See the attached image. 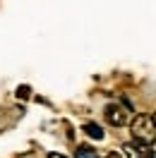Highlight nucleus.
<instances>
[{
	"label": "nucleus",
	"mask_w": 156,
	"mask_h": 158,
	"mask_svg": "<svg viewBox=\"0 0 156 158\" xmlns=\"http://www.w3.org/2000/svg\"><path fill=\"white\" fill-rule=\"evenodd\" d=\"M132 137H135L137 144H144L149 146L151 141L156 139V125H154V118L151 115H137L132 120Z\"/></svg>",
	"instance_id": "1"
},
{
	"label": "nucleus",
	"mask_w": 156,
	"mask_h": 158,
	"mask_svg": "<svg viewBox=\"0 0 156 158\" xmlns=\"http://www.w3.org/2000/svg\"><path fill=\"white\" fill-rule=\"evenodd\" d=\"M103 118L108 120V125L123 127V125H127L130 113H127V108H125V106H120V103H108L106 110H103Z\"/></svg>",
	"instance_id": "2"
},
{
	"label": "nucleus",
	"mask_w": 156,
	"mask_h": 158,
	"mask_svg": "<svg viewBox=\"0 0 156 158\" xmlns=\"http://www.w3.org/2000/svg\"><path fill=\"white\" fill-rule=\"evenodd\" d=\"M84 134H87V137H91V139H96V141H101V139H103V129L98 127L96 122H87V125H84Z\"/></svg>",
	"instance_id": "3"
},
{
	"label": "nucleus",
	"mask_w": 156,
	"mask_h": 158,
	"mask_svg": "<svg viewBox=\"0 0 156 158\" xmlns=\"http://www.w3.org/2000/svg\"><path fill=\"white\" fill-rule=\"evenodd\" d=\"M75 158H98V156H96V151H94V148L79 146V148H77V153H75Z\"/></svg>",
	"instance_id": "4"
},
{
	"label": "nucleus",
	"mask_w": 156,
	"mask_h": 158,
	"mask_svg": "<svg viewBox=\"0 0 156 158\" xmlns=\"http://www.w3.org/2000/svg\"><path fill=\"white\" fill-rule=\"evenodd\" d=\"M29 94H31L29 86H20L17 89V98H29Z\"/></svg>",
	"instance_id": "5"
},
{
	"label": "nucleus",
	"mask_w": 156,
	"mask_h": 158,
	"mask_svg": "<svg viewBox=\"0 0 156 158\" xmlns=\"http://www.w3.org/2000/svg\"><path fill=\"white\" fill-rule=\"evenodd\" d=\"M48 158H67V156H63V153H55V151H50Z\"/></svg>",
	"instance_id": "6"
},
{
	"label": "nucleus",
	"mask_w": 156,
	"mask_h": 158,
	"mask_svg": "<svg viewBox=\"0 0 156 158\" xmlns=\"http://www.w3.org/2000/svg\"><path fill=\"white\" fill-rule=\"evenodd\" d=\"M106 158H120V156H118V153H108Z\"/></svg>",
	"instance_id": "7"
},
{
	"label": "nucleus",
	"mask_w": 156,
	"mask_h": 158,
	"mask_svg": "<svg viewBox=\"0 0 156 158\" xmlns=\"http://www.w3.org/2000/svg\"><path fill=\"white\" fill-rule=\"evenodd\" d=\"M151 118H154V125H156V113H154V115H151Z\"/></svg>",
	"instance_id": "8"
},
{
	"label": "nucleus",
	"mask_w": 156,
	"mask_h": 158,
	"mask_svg": "<svg viewBox=\"0 0 156 158\" xmlns=\"http://www.w3.org/2000/svg\"><path fill=\"white\" fill-rule=\"evenodd\" d=\"M146 158H154V156H146Z\"/></svg>",
	"instance_id": "9"
}]
</instances>
